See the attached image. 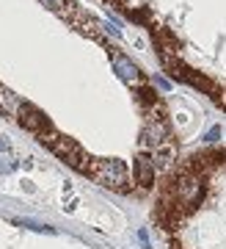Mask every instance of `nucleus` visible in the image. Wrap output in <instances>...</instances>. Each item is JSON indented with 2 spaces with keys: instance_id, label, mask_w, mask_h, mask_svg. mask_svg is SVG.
Wrapping results in <instances>:
<instances>
[{
  "instance_id": "nucleus-9",
  "label": "nucleus",
  "mask_w": 226,
  "mask_h": 249,
  "mask_svg": "<svg viewBox=\"0 0 226 249\" xmlns=\"http://www.w3.org/2000/svg\"><path fill=\"white\" fill-rule=\"evenodd\" d=\"M42 6H47L50 11H58V14H78V9L69 0H42Z\"/></svg>"
},
{
  "instance_id": "nucleus-2",
  "label": "nucleus",
  "mask_w": 226,
  "mask_h": 249,
  "mask_svg": "<svg viewBox=\"0 0 226 249\" xmlns=\"http://www.w3.org/2000/svg\"><path fill=\"white\" fill-rule=\"evenodd\" d=\"M44 144H47V147H50V150L55 152L64 163H69L72 169H78V172H88V169H91V160H88V155L83 152V147H80L78 142H72L69 136L52 133L50 139H44Z\"/></svg>"
},
{
  "instance_id": "nucleus-3",
  "label": "nucleus",
  "mask_w": 226,
  "mask_h": 249,
  "mask_svg": "<svg viewBox=\"0 0 226 249\" xmlns=\"http://www.w3.org/2000/svg\"><path fill=\"white\" fill-rule=\"evenodd\" d=\"M19 124L25 127V130H31V133H36L39 139H50L52 133H58L55 127H52V122L44 116V111H39L36 106H31V103H22V108H19Z\"/></svg>"
},
{
  "instance_id": "nucleus-11",
  "label": "nucleus",
  "mask_w": 226,
  "mask_h": 249,
  "mask_svg": "<svg viewBox=\"0 0 226 249\" xmlns=\"http://www.w3.org/2000/svg\"><path fill=\"white\" fill-rule=\"evenodd\" d=\"M0 150H9V142H6L3 136H0Z\"/></svg>"
},
{
  "instance_id": "nucleus-10",
  "label": "nucleus",
  "mask_w": 226,
  "mask_h": 249,
  "mask_svg": "<svg viewBox=\"0 0 226 249\" xmlns=\"http://www.w3.org/2000/svg\"><path fill=\"white\" fill-rule=\"evenodd\" d=\"M221 133H224V130H221V127L215 124V127H210L207 133H204V142H207V144H215L218 139H221Z\"/></svg>"
},
{
  "instance_id": "nucleus-4",
  "label": "nucleus",
  "mask_w": 226,
  "mask_h": 249,
  "mask_svg": "<svg viewBox=\"0 0 226 249\" xmlns=\"http://www.w3.org/2000/svg\"><path fill=\"white\" fill-rule=\"evenodd\" d=\"M155 160H152V152L141 150L138 155H135V183H138L141 188H152L155 186Z\"/></svg>"
},
{
  "instance_id": "nucleus-1",
  "label": "nucleus",
  "mask_w": 226,
  "mask_h": 249,
  "mask_svg": "<svg viewBox=\"0 0 226 249\" xmlns=\"http://www.w3.org/2000/svg\"><path fill=\"white\" fill-rule=\"evenodd\" d=\"M88 175L97 180V183H102V186L113 188V191H130V175H127V166H124V160L119 158H105V160H91V169Z\"/></svg>"
},
{
  "instance_id": "nucleus-5",
  "label": "nucleus",
  "mask_w": 226,
  "mask_h": 249,
  "mask_svg": "<svg viewBox=\"0 0 226 249\" xmlns=\"http://www.w3.org/2000/svg\"><path fill=\"white\" fill-rule=\"evenodd\" d=\"M111 61H113V70L119 72V78H122L124 83H130V86H135V89L144 83V75H141V70L130 61V58H127V55L111 53Z\"/></svg>"
},
{
  "instance_id": "nucleus-8",
  "label": "nucleus",
  "mask_w": 226,
  "mask_h": 249,
  "mask_svg": "<svg viewBox=\"0 0 226 249\" xmlns=\"http://www.w3.org/2000/svg\"><path fill=\"white\" fill-rule=\"evenodd\" d=\"M19 108H22V100H17V94H11L9 89H3V86H0V111L17 119Z\"/></svg>"
},
{
  "instance_id": "nucleus-7",
  "label": "nucleus",
  "mask_w": 226,
  "mask_h": 249,
  "mask_svg": "<svg viewBox=\"0 0 226 249\" xmlns=\"http://www.w3.org/2000/svg\"><path fill=\"white\" fill-rule=\"evenodd\" d=\"M174 158H177V144L171 142V139L165 144H160L157 150H152V160H155L157 169H168V166L174 163Z\"/></svg>"
},
{
  "instance_id": "nucleus-6",
  "label": "nucleus",
  "mask_w": 226,
  "mask_h": 249,
  "mask_svg": "<svg viewBox=\"0 0 226 249\" xmlns=\"http://www.w3.org/2000/svg\"><path fill=\"white\" fill-rule=\"evenodd\" d=\"M171 139V130H168V122H149L146 130L141 133V144L149 147V150H157L160 144H165Z\"/></svg>"
}]
</instances>
